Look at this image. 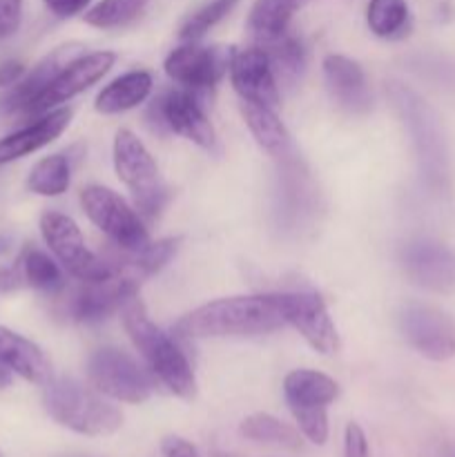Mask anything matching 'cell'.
<instances>
[{
	"label": "cell",
	"instance_id": "6da1fadb",
	"mask_svg": "<svg viewBox=\"0 0 455 457\" xmlns=\"http://www.w3.org/2000/svg\"><path fill=\"white\" fill-rule=\"evenodd\" d=\"M284 324L275 295H250L205 303L183 317L177 330L192 339L254 337L272 333Z\"/></svg>",
	"mask_w": 455,
	"mask_h": 457
},
{
	"label": "cell",
	"instance_id": "7a4b0ae2",
	"mask_svg": "<svg viewBox=\"0 0 455 457\" xmlns=\"http://www.w3.org/2000/svg\"><path fill=\"white\" fill-rule=\"evenodd\" d=\"M119 312L129 339L145 360L152 378L159 379L170 393L181 400H192L196 395V378L190 361L183 355L181 348L170 339V335H165L150 320L138 295L125 299Z\"/></svg>",
	"mask_w": 455,
	"mask_h": 457
},
{
	"label": "cell",
	"instance_id": "3957f363",
	"mask_svg": "<svg viewBox=\"0 0 455 457\" xmlns=\"http://www.w3.org/2000/svg\"><path fill=\"white\" fill-rule=\"evenodd\" d=\"M45 411L54 422L79 436H112L123 427V413L103 400L96 388H89L74 378H52L43 391Z\"/></svg>",
	"mask_w": 455,
	"mask_h": 457
},
{
	"label": "cell",
	"instance_id": "277c9868",
	"mask_svg": "<svg viewBox=\"0 0 455 457\" xmlns=\"http://www.w3.org/2000/svg\"><path fill=\"white\" fill-rule=\"evenodd\" d=\"M388 96L409 128L422 179L431 190L444 192L449 186V150L440 119L433 107L406 85L393 83Z\"/></svg>",
	"mask_w": 455,
	"mask_h": 457
},
{
	"label": "cell",
	"instance_id": "5b68a950",
	"mask_svg": "<svg viewBox=\"0 0 455 457\" xmlns=\"http://www.w3.org/2000/svg\"><path fill=\"white\" fill-rule=\"evenodd\" d=\"M114 170L120 183L132 192L134 208L154 219L168 201V187L161 179L156 161L141 138L129 129H119L114 138Z\"/></svg>",
	"mask_w": 455,
	"mask_h": 457
},
{
	"label": "cell",
	"instance_id": "8992f818",
	"mask_svg": "<svg viewBox=\"0 0 455 457\" xmlns=\"http://www.w3.org/2000/svg\"><path fill=\"white\" fill-rule=\"evenodd\" d=\"M284 395L302 436L324 446L328 442V406L339 395L337 382L319 370L299 369L285 375Z\"/></svg>",
	"mask_w": 455,
	"mask_h": 457
},
{
	"label": "cell",
	"instance_id": "52a82bcc",
	"mask_svg": "<svg viewBox=\"0 0 455 457\" xmlns=\"http://www.w3.org/2000/svg\"><path fill=\"white\" fill-rule=\"evenodd\" d=\"M40 235L58 263L79 281L89 284V281H103L112 275L110 263L85 245L83 232L67 214L47 210L40 217Z\"/></svg>",
	"mask_w": 455,
	"mask_h": 457
},
{
	"label": "cell",
	"instance_id": "ba28073f",
	"mask_svg": "<svg viewBox=\"0 0 455 457\" xmlns=\"http://www.w3.org/2000/svg\"><path fill=\"white\" fill-rule=\"evenodd\" d=\"M87 378L101 395L143 404L152 395V373L119 348H101L87 360Z\"/></svg>",
	"mask_w": 455,
	"mask_h": 457
},
{
	"label": "cell",
	"instance_id": "9c48e42d",
	"mask_svg": "<svg viewBox=\"0 0 455 457\" xmlns=\"http://www.w3.org/2000/svg\"><path fill=\"white\" fill-rule=\"evenodd\" d=\"M80 205L89 221L105 232L120 250H138L147 244V230L132 205L103 186H87L80 192Z\"/></svg>",
	"mask_w": 455,
	"mask_h": 457
},
{
	"label": "cell",
	"instance_id": "30bf717a",
	"mask_svg": "<svg viewBox=\"0 0 455 457\" xmlns=\"http://www.w3.org/2000/svg\"><path fill=\"white\" fill-rule=\"evenodd\" d=\"M400 328L413 351L433 361L455 355V321L428 303H406L400 312Z\"/></svg>",
	"mask_w": 455,
	"mask_h": 457
},
{
	"label": "cell",
	"instance_id": "8fae6325",
	"mask_svg": "<svg viewBox=\"0 0 455 457\" xmlns=\"http://www.w3.org/2000/svg\"><path fill=\"white\" fill-rule=\"evenodd\" d=\"M116 54L114 52H92V54H80L79 58L70 62L52 83L47 85L43 94L22 112V119H38L45 116L47 112L56 110L62 103L71 101L79 96L80 92L92 87L94 83L103 79L107 71L114 67Z\"/></svg>",
	"mask_w": 455,
	"mask_h": 457
},
{
	"label": "cell",
	"instance_id": "7c38bea8",
	"mask_svg": "<svg viewBox=\"0 0 455 457\" xmlns=\"http://www.w3.org/2000/svg\"><path fill=\"white\" fill-rule=\"evenodd\" d=\"M150 116L154 128L170 129V132L196 143L203 150H212L217 145V134H214L212 123L196 101V94L190 89L163 92L152 103Z\"/></svg>",
	"mask_w": 455,
	"mask_h": 457
},
{
	"label": "cell",
	"instance_id": "4fadbf2b",
	"mask_svg": "<svg viewBox=\"0 0 455 457\" xmlns=\"http://www.w3.org/2000/svg\"><path fill=\"white\" fill-rule=\"evenodd\" d=\"M235 49L201 47L196 43L181 45L165 58V74L190 92L212 89L223 74L230 70Z\"/></svg>",
	"mask_w": 455,
	"mask_h": 457
},
{
	"label": "cell",
	"instance_id": "5bb4252c",
	"mask_svg": "<svg viewBox=\"0 0 455 457\" xmlns=\"http://www.w3.org/2000/svg\"><path fill=\"white\" fill-rule=\"evenodd\" d=\"M277 306L285 324L299 330L303 339L321 355L339 351V335L330 320L326 303L315 293H279L275 295Z\"/></svg>",
	"mask_w": 455,
	"mask_h": 457
},
{
	"label": "cell",
	"instance_id": "9a60e30c",
	"mask_svg": "<svg viewBox=\"0 0 455 457\" xmlns=\"http://www.w3.org/2000/svg\"><path fill=\"white\" fill-rule=\"evenodd\" d=\"M141 281L129 277L128 272L114 270L112 275L103 281H80L79 288L71 293L70 302H67V312L74 321L80 324H98V321L107 320L112 312L120 311L125 299L136 295Z\"/></svg>",
	"mask_w": 455,
	"mask_h": 457
},
{
	"label": "cell",
	"instance_id": "2e32d148",
	"mask_svg": "<svg viewBox=\"0 0 455 457\" xmlns=\"http://www.w3.org/2000/svg\"><path fill=\"white\" fill-rule=\"evenodd\" d=\"M401 266L410 281L431 293H455V250L431 239L410 241L401 250Z\"/></svg>",
	"mask_w": 455,
	"mask_h": 457
},
{
	"label": "cell",
	"instance_id": "e0dca14e",
	"mask_svg": "<svg viewBox=\"0 0 455 457\" xmlns=\"http://www.w3.org/2000/svg\"><path fill=\"white\" fill-rule=\"evenodd\" d=\"M230 80L244 103H257L272 110L279 107V85L268 54L259 45L235 52L230 62Z\"/></svg>",
	"mask_w": 455,
	"mask_h": 457
},
{
	"label": "cell",
	"instance_id": "ac0fdd59",
	"mask_svg": "<svg viewBox=\"0 0 455 457\" xmlns=\"http://www.w3.org/2000/svg\"><path fill=\"white\" fill-rule=\"evenodd\" d=\"M80 54H83V45L79 43L61 45V47L54 49L52 54H47L43 61L36 62V65L31 67L29 74H25L16 85H12L7 96L0 101V112H3V114L21 116L22 112L47 89V85L52 83L74 58H79Z\"/></svg>",
	"mask_w": 455,
	"mask_h": 457
},
{
	"label": "cell",
	"instance_id": "d6986e66",
	"mask_svg": "<svg viewBox=\"0 0 455 457\" xmlns=\"http://www.w3.org/2000/svg\"><path fill=\"white\" fill-rule=\"evenodd\" d=\"M324 76L330 96L337 101L339 107L351 114H364L370 110L373 96H370L368 79L360 62L339 56V54H330L324 58Z\"/></svg>",
	"mask_w": 455,
	"mask_h": 457
},
{
	"label": "cell",
	"instance_id": "ffe728a7",
	"mask_svg": "<svg viewBox=\"0 0 455 457\" xmlns=\"http://www.w3.org/2000/svg\"><path fill=\"white\" fill-rule=\"evenodd\" d=\"M71 119L70 107H56L45 116L34 119V123L25 125L18 132L0 138V165L12 163V161L22 159V156L38 152L40 147L49 145L54 138L61 137L67 129Z\"/></svg>",
	"mask_w": 455,
	"mask_h": 457
},
{
	"label": "cell",
	"instance_id": "44dd1931",
	"mask_svg": "<svg viewBox=\"0 0 455 457\" xmlns=\"http://www.w3.org/2000/svg\"><path fill=\"white\" fill-rule=\"evenodd\" d=\"M0 364L31 384L45 386L52 379V369H49L45 353L31 339L4 328V326H0Z\"/></svg>",
	"mask_w": 455,
	"mask_h": 457
},
{
	"label": "cell",
	"instance_id": "7402d4cb",
	"mask_svg": "<svg viewBox=\"0 0 455 457\" xmlns=\"http://www.w3.org/2000/svg\"><path fill=\"white\" fill-rule=\"evenodd\" d=\"M152 74L145 70H134L128 74L119 76V79L112 80L107 87L101 89V94L96 96V112L101 114H120V112H128L132 107L141 105L152 92Z\"/></svg>",
	"mask_w": 455,
	"mask_h": 457
},
{
	"label": "cell",
	"instance_id": "603a6c76",
	"mask_svg": "<svg viewBox=\"0 0 455 457\" xmlns=\"http://www.w3.org/2000/svg\"><path fill=\"white\" fill-rule=\"evenodd\" d=\"M257 45L268 54L279 87H294L302 80L303 70H306V52L297 36L284 31L272 38L259 40Z\"/></svg>",
	"mask_w": 455,
	"mask_h": 457
},
{
	"label": "cell",
	"instance_id": "cb8c5ba5",
	"mask_svg": "<svg viewBox=\"0 0 455 457\" xmlns=\"http://www.w3.org/2000/svg\"><path fill=\"white\" fill-rule=\"evenodd\" d=\"M241 110H244L245 123H248L250 132L257 138L259 145L275 159H285L290 154V134L285 125L281 123L277 110L244 101H241Z\"/></svg>",
	"mask_w": 455,
	"mask_h": 457
},
{
	"label": "cell",
	"instance_id": "d4e9b609",
	"mask_svg": "<svg viewBox=\"0 0 455 457\" xmlns=\"http://www.w3.org/2000/svg\"><path fill=\"white\" fill-rule=\"evenodd\" d=\"M302 3L303 0H257L248 21L257 43L288 31L290 18L302 7Z\"/></svg>",
	"mask_w": 455,
	"mask_h": 457
},
{
	"label": "cell",
	"instance_id": "484cf974",
	"mask_svg": "<svg viewBox=\"0 0 455 457\" xmlns=\"http://www.w3.org/2000/svg\"><path fill=\"white\" fill-rule=\"evenodd\" d=\"M71 181L70 159L62 154H52L40 159L31 168L27 187L40 196H61L65 195Z\"/></svg>",
	"mask_w": 455,
	"mask_h": 457
},
{
	"label": "cell",
	"instance_id": "4316f807",
	"mask_svg": "<svg viewBox=\"0 0 455 457\" xmlns=\"http://www.w3.org/2000/svg\"><path fill=\"white\" fill-rule=\"evenodd\" d=\"M241 436L261 445L284 446V449L297 451L302 446V436L293 427L268 413H254L241 422Z\"/></svg>",
	"mask_w": 455,
	"mask_h": 457
},
{
	"label": "cell",
	"instance_id": "83f0119b",
	"mask_svg": "<svg viewBox=\"0 0 455 457\" xmlns=\"http://www.w3.org/2000/svg\"><path fill=\"white\" fill-rule=\"evenodd\" d=\"M368 29L379 38H400L410 22L406 0H370L366 9Z\"/></svg>",
	"mask_w": 455,
	"mask_h": 457
},
{
	"label": "cell",
	"instance_id": "f1b7e54d",
	"mask_svg": "<svg viewBox=\"0 0 455 457\" xmlns=\"http://www.w3.org/2000/svg\"><path fill=\"white\" fill-rule=\"evenodd\" d=\"M22 279L36 290H45V293H58L62 290L65 281H62V272L58 263L54 262L49 254H45L38 248H27L21 257Z\"/></svg>",
	"mask_w": 455,
	"mask_h": 457
},
{
	"label": "cell",
	"instance_id": "f546056e",
	"mask_svg": "<svg viewBox=\"0 0 455 457\" xmlns=\"http://www.w3.org/2000/svg\"><path fill=\"white\" fill-rule=\"evenodd\" d=\"M147 0H101L85 12V22L98 29H112L132 22L145 9Z\"/></svg>",
	"mask_w": 455,
	"mask_h": 457
},
{
	"label": "cell",
	"instance_id": "4dcf8cb0",
	"mask_svg": "<svg viewBox=\"0 0 455 457\" xmlns=\"http://www.w3.org/2000/svg\"><path fill=\"white\" fill-rule=\"evenodd\" d=\"M239 4V0H212V3L203 4L201 9H196L194 13L186 18V22L178 29V36H181L186 43H196L199 38H203L219 21L228 16L232 9Z\"/></svg>",
	"mask_w": 455,
	"mask_h": 457
},
{
	"label": "cell",
	"instance_id": "1f68e13d",
	"mask_svg": "<svg viewBox=\"0 0 455 457\" xmlns=\"http://www.w3.org/2000/svg\"><path fill=\"white\" fill-rule=\"evenodd\" d=\"M343 457H370L368 437L357 422L346 424L343 431Z\"/></svg>",
	"mask_w": 455,
	"mask_h": 457
},
{
	"label": "cell",
	"instance_id": "d6a6232c",
	"mask_svg": "<svg viewBox=\"0 0 455 457\" xmlns=\"http://www.w3.org/2000/svg\"><path fill=\"white\" fill-rule=\"evenodd\" d=\"M22 18V0H0V40L18 31Z\"/></svg>",
	"mask_w": 455,
	"mask_h": 457
},
{
	"label": "cell",
	"instance_id": "836d02e7",
	"mask_svg": "<svg viewBox=\"0 0 455 457\" xmlns=\"http://www.w3.org/2000/svg\"><path fill=\"white\" fill-rule=\"evenodd\" d=\"M161 451H163L165 457H201L196 446L192 442L183 440L178 436H168L161 442Z\"/></svg>",
	"mask_w": 455,
	"mask_h": 457
},
{
	"label": "cell",
	"instance_id": "e575fe53",
	"mask_svg": "<svg viewBox=\"0 0 455 457\" xmlns=\"http://www.w3.org/2000/svg\"><path fill=\"white\" fill-rule=\"evenodd\" d=\"M49 12L58 18H71L83 12L89 4V0H45Z\"/></svg>",
	"mask_w": 455,
	"mask_h": 457
},
{
	"label": "cell",
	"instance_id": "d590c367",
	"mask_svg": "<svg viewBox=\"0 0 455 457\" xmlns=\"http://www.w3.org/2000/svg\"><path fill=\"white\" fill-rule=\"evenodd\" d=\"M25 76V65L18 61H7L0 65V87H12Z\"/></svg>",
	"mask_w": 455,
	"mask_h": 457
},
{
	"label": "cell",
	"instance_id": "8d00e7d4",
	"mask_svg": "<svg viewBox=\"0 0 455 457\" xmlns=\"http://www.w3.org/2000/svg\"><path fill=\"white\" fill-rule=\"evenodd\" d=\"M442 457H455V449H449Z\"/></svg>",
	"mask_w": 455,
	"mask_h": 457
},
{
	"label": "cell",
	"instance_id": "74e56055",
	"mask_svg": "<svg viewBox=\"0 0 455 457\" xmlns=\"http://www.w3.org/2000/svg\"><path fill=\"white\" fill-rule=\"evenodd\" d=\"M0 457H3V453H0Z\"/></svg>",
	"mask_w": 455,
	"mask_h": 457
}]
</instances>
